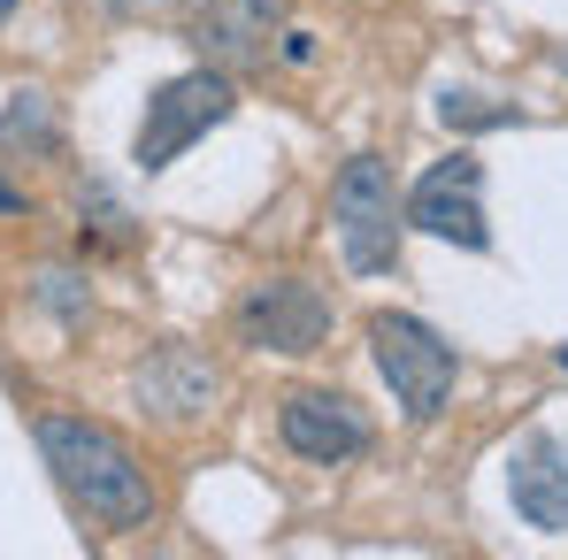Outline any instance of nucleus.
Here are the masks:
<instances>
[{
	"mask_svg": "<svg viewBox=\"0 0 568 560\" xmlns=\"http://www.w3.org/2000/svg\"><path fill=\"white\" fill-rule=\"evenodd\" d=\"M277 430H284V446H292L300 461H323V468L369 454V438H377L369 415H362L346 391H292L277 407Z\"/></svg>",
	"mask_w": 568,
	"mask_h": 560,
	"instance_id": "nucleus-7",
	"label": "nucleus"
},
{
	"mask_svg": "<svg viewBox=\"0 0 568 560\" xmlns=\"http://www.w3.org/2000/svg\"><path fill=\"white\" fill-rule=\"evenodd\" d=\"M223 115H231V78H223V70H185V78H170L162 93L146 100V123H139V139H131V162H139V170H170L192 139H207Z\"/></svg>",
	"mask_w": 568,
	"mask_h": 560,
	"instance_id": "nucleus-4",
	"label": "nucleus"
},
{
	"mask_svg": "<svg viewBox=\"0 0 568 560\" xmlns=\"http://www.w3.org/2000/svg\"><path fill=\"white\" fill-rule=\"evenodd\" d=\"M407 223L430 231V238H454L484 254L491 246V223H484V162L476 154H446L438 170H423V185L407 192Z\"/></svg>",
	"mask_w": 568,
	"mask_h": 560,
	"instance_id": "nucleus-6",
	"label": "nucleus"
},
{
	"mask_svg": "<svg viewBox=\"0 0 568 560\" xmlns=\"http://www.w3.org/2000/svg\"><path fill=\"white\" fill-rule=\"evenodd\" d=\"M0 215H23V192L16 185H0Z\"/></svg>",
	"mask_w": 568,
	"mask_h": 560,
	"instance_id": "nucleus-12",
	"label": "nucleus"
},
{
	"mask_svg": "<svg viewBox=\"0 0 568 560\" xmlns=\"http://www.w3.org/2000/svg\"><path fill=\"white\" fill-rule=\"evenodd\" d=\"M39 454L54 468V483L93 515L100 530H139L154 515V483L139 454L108 430V422H85V415H39Z\"/></svg>",
	"mask_w": 568,
	"mask_h": 560,
	"instance_id": "nucleus-1",
	"label": "nucleus"
},
{
	"mask_svg": "<svg viewBox=\"0 0 568 560\" xmlns=\"http://www.w3.org/2000/svg\"><path fill=\"white\" fill-rule=\"evenodd\" d=\"M507 491H515V515L530 530H568V446L554 430H530L507 461Z\"/></svg>",
	"mask_w": 568,
	"mask_h": 560,
	"instance_id": "nucleus-8",
	"label": "nucleus"
},
{
	"mask_svg": "<svg viewBox=\"0 0 568 560\" xmlns=\"http://www.w3.org/2000/svg\"><path fill=\"white\" fill-rule=\"evenodd\" d=\"M215 362L207 354H192V346H162L146 369H139V399L154 407V415H170V422H185V415H207L215 407Z\"/></svg>",
	"mask_w": 568,
	"mask_h": 560,
	"instance_id": "nucleus-9",
	"label": "nucleus"
},
{
	"mask_svg": "<svg viewBox=\"0 0 568 560\" xmlns=\"http://www.w3.org/2000/svg\"><path fill=\"white\" fill-rule=\"evenodd\" d=\"M438 115H446V123H462V131H491V123H515V108H484L476 93H446V100H438Z\"/></svg>",
	"mask_w": 568,
	"mask_h": 560,
	"instance_id": "nucleus-11",
	"label": "nucleus"
},
{
	"mask_svg": "<svg viewBox=\"0 0 568 560\" xmlns=\"http://www.w3.org/2000/svg\"><path fill=\"white\" fill-rule=\"evenodd\" d=\"M369 354H377L384 384H392V399L415 415V422H430L446 399H454V346L430 330V323H415V315H369Z\"/></svg>",
	"mask_w": 568,
	"mask_h": 560,
	"instance_id": "nucleus-2",
	"label": "nucleus"
},
{
	"mask_svg": "<svg viewBox=\"0 0 568 560\" xmlns=\"http://www.w3.org/2000/svg\"><path fill=\"white\" fill-rule=\"evenodd\" d=\"M331 223H338V246H346V269L377 277L399 262V192H392V170L377 154L346 162L338 185H331Z\"/></svg>",
	"mask_w": 568,
	"mask_h": 560,
	"instance_id": "nucleus-3",
	"label": "nucleus"
},
{
	"mask_svg": "<svg viewBox=\"0 0 568 560\" xmlns=\"http://www.w3.org/2000/svg\"><path fill=\"white\" fill-rule=\"evenodd\" d=\"M561 369H568V346H561Z\"/></svg>",
	"mask_w": 568,
	"mask_h": 560,
	"instance_id": "nucleus-14",
	"label": "nucleus"
},
{
	"mask_svg": "<svg viewBox=\"0 0 568 560\" xmlns=\"http://www.w3.org/2000/svg\"><path fill=\"white\" fill-rule=\"evenodd\" d=\"M239 338L262 354H315L331 338V299L307 277H262L239 299Z\"/></svg>",
	"mask_w": 568,
	"mask_h": 560,
	"instance_id": "nucleus-5",
	"label": "nucleus"
},
{
	"mask_svg": "<svg viewBox=\"0 0 568 560\" xmlns=\"http://www.w3.org/2000/svg\"><path fill=\"white\" fill-rule=\"evenodd\" d=\"M8 8H16V0H0V16H8Z\"/></svg>",
	"mask_w": 568,
	"mask_h": 560,
	"instance_id": "nucleus-13",
	"label": "nucleus"
},
{
	"mask_svg": "<svg viewBox=\"0 0 568 560\" xmlns=\"http://www.w3.org/2000/svg\"><path fill=\"white\" fill-rule=\"evenodd\" d=\"M277 0H207L200 8V54H215L223 70H239V62H262L270 54V31H277Z\"/></svg>",
	"mask_w": 568,
	"mask_h": 560,
	"instance_id": "nucleus-10",
	"label": "nucleus"
}]
</instances>
